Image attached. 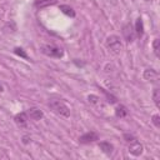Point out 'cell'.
<instances>
[{
  "label": "cell",
  "mask_w": 160,
  "mask_h": 160,
  "mask_svg": "<svg viewBox=\"0 0 160 160\" xmlns=\"http://www.w3.org/2000/svg\"><path fill=\"white\" fill-rule=\"evenodd\" d=\"M48 105L55 114H58L62 118H69L70 116V109L64 101L58 100V99H50Z\"/></svg>",
  "instance_id": "6da1fadb"
},
{
  "label": "cell",
  "mask_w": 160,
  "mask_h": 160,
  "mask_svg": "<svg viewBox=\"0 0 160 160\" xmlns=\"http://www.w3.org/2000/svg\"><path fill=\"white\" fill-rule=\"evenodd\" d=\"M105 46L109 51H111L112 54H120L122 50V42L121 39L118 35H110L106 38L105 40Z\"/></svg>",
  "instance_id": "7a4b0ae2"
},
{
  "label": "cell",
  "mask_w": 160,
  "mask_h": 160,
  "mask_svg": "<svg viewBox=\"0 0 160 160\" xmlns=\"http://www.w3.org/2000/svg\"><path fill=\"white\" fill-rule=\"evenodd\" d=\"M40 51L46 55V56H50V58H56V59H60L62 58L64 55V51L61 48L56 46V45H52V44H45L40 48Z\"/></svg>",
  "instance_id": "3957f363"
},
{
  "label": "cell",
  "mask_w": 160,
  "mask_h": 160,
  "mask_svg": "<svg viewBox=\"0 0 160 160\" xmlns=\"http://www.w3.org/2000/svg\"><path fill=\"white\" fill-rule=\"evenodd\" d=\"M88 102L96 110V111H104L105 109H106V105H105V102H104V100L100 98V96H98V95H94V94H91V95H89L88 96Z\"/></svg>",
  "instance_id": "277c9868"
},
{
  "label": "cell",
  "mask_w": 160,
  "mask_h": 160,
  "mask_svg": "<svg viewBox=\"0 0 160 160\" xmlns=\"http://www.w3.org/2000/svg\"><path fill=\"white\" fill-rule=\"evenodd\" d=\"M121 30H122V36L126 40V42H132L134 41V38H135L134 26L130 22H126V24L122 25V29Z\"/></svg>",
  "instance_id": "5b68a950"
},
{
  "label": "cell",
  "mask_w": 160,
  "mask_h": 160,
  "mask_svg": "<svg viewBox=\"0 0 160 160\" xmlns=\"http://www.w3.org/2000/svg\"><path fill=\"white\" fill-rule=\"evenodd\" d=\"M99 140V135L95 132V131H89V132H85L82 134L80 138H79V142L80 144H90V142H94Z\"/></svg>",
  "instance_id": "8992f818"
},
{
  "label": "cell",
  "mask_w": 160,
  "mask_h": 160,
  "mask_svg": "<svg viewBox=\"0 0 160 160\" xmlns=\"http://www.w3.org/2000/svg\"><path fill=\"white\" fill-rule=\"evenodd\" d=\"M28 112H19V114H16L15 116H14V121H15V124L19 126V128H26V125H28Z\"/></svg>",
  "instance_id": "52a82bcc"
},
{
  "label": "cell",
  "mask_w": 160,
  "mask_h": 160,
  "mask_svg": "<svg viewBox=\"0 0 160 160\" xmlns=\"http://www.w3.org/2000/svg\"><path fill=\"white\" fill-rule=\"evenodd\" d=\"M129 152L134 156H139L142 152V145L138 140H134V141L129 142Z\"/></svg>",
  "instance_id": "ba28073f"
},
{
  "label": "cell",
  "mask_w": 160,
  "mask_h": 160,
  "mask_svg": "<svg viewBox=\"0 0 160 160\" xmlns=\"http://www.w3.org/2000/svg\"><path fill=\"white\" fill-rule=\"evenodd\" d=\"M142 76H144L145 80H148V81H150V82H155V81H158V79H159L158 71L154 70V69H151V68H150V69H145Z\"/></svg>",
  "instance_id": "9c48e42d"
},
{
  "label": "cell",
  "mask_w": 160,
  "mask_h": 160,
  "mask_svg": "<svg viewBox=\"0 0 160 160\" xmlns=\"http://www.w3.org/2000/svg\"><path fill=\"white\" fill-rule=\"evenodd\" d=\"M28 116H30V119L38 121V120L42 119L44 112H42L40 109H38V108H30V109L28 110Z\"/></svg>",
  "instance_id": "30bf717a"
},
{
  "label": "cell",
  "mask_w": 160,
  "mask_h": 160,
  "mask_svg": "<svg viewBox=\"0 0 160 160\" xmlns=\"http://www.w3.org/2000/svg\"><path fill=\"white\" fill-rule=\"evenodd\" d=\"M134 30H135V34H136L138 38H141L144 35V24H142V19L141 18H138L136 19Z\"/></svg>",
  "instance_id": "8fae6325"
},
{
  "label": "cell",
  "mask_w": 160,
  "mask_h": 160,
  "mask_svg": "<svg viewBox=\"0 0 160 160\" xmlns=\"http://www.w3.org/2000/svg\"><path fill=\"white\" fill-rule=\"evenodd\" d=\"M58 0H36L34 6L36 9H44V8H48V6H51V5H55Z\"/></svg>",
  "instance_id": "7c38bea8"
},
{
  "label": "cell",
  "mask_w": 160,
  "mask_h": 160,
  "mask_svg": "<svg viewBox=\"0 0 160 160\" xmlns=\"http://www.w3.org/2000/svg\"><path fill=\"white\" fill-rule=\"evenodd\" d=\"M99 148H100V150H101L102 152H105V154H111L112 150H114V146H112L110 142H108V141H101V142H99Z\"/></svg>",
  "instance_id": "4fadbf2b"
},
{
  "label": "cell",
  "mask_w": 160,
  "mask_h": 160,
  "mask_svg": "<svg viewBox=\"0 0 160 160\" xmlns=\"http://www.w3.org/2000/svg\"><path fill=\"white\" fill-rule=\"evenodd\" d=\"M60 11L62 14H65L66 16H70V18H75V15H76L75 10L69 5H60Z\"/></svg>",
  "instance_id": "5bb4252c"
},
{
  "label": "cell",
  "mask_w": 160,
  "mask_h": 160,
  "mask_svg": "<svg viewBox=\"0 0 160 160\" xmlns=\"http://www.w3.org/2000/svg\"><path fill=\"white\" fill-rule=\"evenodd\" d=\"M115 115L118 118H125L128 115V109L124 105H118L115 109Z\"/></svg>",
  "instance_id": "9a60e30c"
},
{
  "label": "cell",
  "mask_w": 160,
  "mask_h": 160,
  "mask_svg": "<svg viewBox=\"0 0 160 160\" xmlns=\"http://www.w3.org/2000/svg\"><path fill=\"white\" fill-rule=\"evenodd\" d=\"M152 100H154L156 108H160V90L158 88H155L152 91Z\"/></svg>",
  "instance_id": "2e32d148"
},
{
  "label": "cell",
  "mask_w": 160,
  "mask_h": 160,
  "mask_svg": "<svg viewBox=\"0 0 160 160\" xmlns=\"http://www.w3.org/2000/svg\"><path fill=\"white\" fill-rule=\"evenodd\" d=\"M100 90H101V91L104 92V95L106 96V100H108V102H110V104H115V102H116V100H118V99H116V98H115L112 94H109V92H108L105 89H102V88H101Z\"/></svg>",
  "instance_id": "e0dca14e"
},
{
  "label": "cell",
  "mask_w": 160,
  "mask_h": 160,
  "mask_svg": "<svg viewBox=\"0 0 160 160\" xmlns=\"http://www.w3.org/2000/svg\"><path fill=\"white\" fill-rule=\"evenodd\" d=\"M152 49H154V52H155V55L159 58L160 56V40L159 39H155L154 40V42H152Z\"/></svg>",
  "instance_id": "ac0fdd59"
},
{
  "label": "cell",
  "mask_w": 160,
  "mask_h": 160,
  "mask_svg": "<svg viewBox=\"0 0 160 160\" xmlns=\"http://www.w3.org/2000/svg\"><path fill=\"white\" fill-rule=\"evenodd\" d=\"M14 52H15L16 55H19V56L24 58V59H28L26 52H25V51H24V49H21V48H15V49H14Z\"/></svg>",
  "instance_id": "d6986e66"
},
{
  "label": "cell",
  "mask_w": 160,
  "mask_h": 160,
  "mask_svg": "<svg viewBox=\"0 0 160 160\" xmlns=\"http://www.w3.org/2000/svg\"><path fill=\"white\" fill-rule=\"evenodd\" d=\"M151 121H152V124L155 125V128H160V116H159L158 114L152 115V118H151Z\"/></svg>",
  "instance_id": "ffe728a7"
},
{
  "label": "cell",
  "mask_w": 160,
  "mask_h": 160,
  "mask_svg": "<svg viewBox=\"0 0 160 160\" xmlns=\"http://www.w3.org/2000/svg\"><path fill=\"white\" fill-rule=\"evenodd\" d=\"M124 140L126 141V142H131V141H134V140H136L135 139V136L132 135V134H124Z\"/></svg>",
  "instance_id": "44dd1931"
},
{
  "label": "cell",
  "mask_w": 160,
  "mask_h": 160,
  "mask_svg": "<svg viewBox=\"0 0 160 160\" xmlns=\"http://www.w3.org/2000/svg\"><path fill=\"white\" fill-rule=\"evenodd\" d=\"M30 141H31L30 136H28V135H24V136H22V142H24L25 145H26V144H29Z\"/></svg>",
  "instance_id": "7402d4cb"
},
{
  "label": "cell",
  "mask_w": 160,
  "mask_h": 160,
  "mask_svg": "<svg viewBox=\"0 0 160 160\" xmlns=\"http://www.w3.org/2000/svg\"><path fill=\"white\" fill-rule=\"evenodd\" d=\"M0 91H2V86L1 85H0Z\"/></svg>",
  "instance_id": "603a6c76"
},
{
  "label": "cell",
  "mask_w": 160,
  "mask_h": 160,
  "mask_svg": "<svg viewBox=\"0 0 160 160\" xmlns=\"http://www.w3.org/2000/svg\"><path fill=\"white\" fill-rule=\"evenodd\" d=\"M145 1H154V0H145Z\"/></svg>",
  "instance_id": "cb8c5ba5"
}]
</instances>
